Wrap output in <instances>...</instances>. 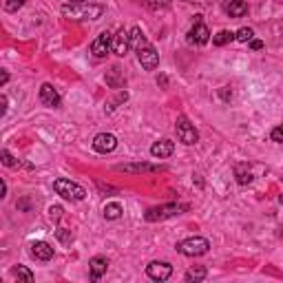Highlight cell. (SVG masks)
Returning a JSON list of instances; mask_svg holds the SVG:
<instances>
[{
  "mask_svg": "<svg viewBox=\"0 0 283 283\" xmlns=\"http://www.w3.org/2000/svg\"><path fill=\"white\" fill-rule=\"evenodd\" d=\"M62 13L71 20H98L104 13V7L91 3H69L62 7Z\"/></svg>",
  "mask_w": 283,
  "mask_h": 283,
  "instance_id": "6da1fadb",
  "label": "cell"
},
{
  "mask_svg": "<svg viewBox=\"0 0 283 283\" xmlns=\"http://www.w3.org/2000/svg\"><path fill=\"white\" fill-rule=\"evenodd\" d=\"M53 191H56L60 197L64 199H71V201H82L86 197V191L80 184L71 179H56L53 181Z\"/></svg>",
  "mask_w": 283,
  "mask_h": 283,
  "instance_id": "7a4b0ae2",
  "label": "cell"
},
{
  "mask_svg": "<svg viewBox=\"0 0 283 283\" xmlns=\"http://www.w3.org/2000/svg\"><path fill=\"white\" fill-rule=\"evenodd\" d=\"M208 248H210V244L204 237H188L177 244V250L186 257H201V254L208 252Z\"/></svg>",
  "mask_w": 283,
  "mask_h": 283,
  "instance_id": "3957f363",
  "label": "cell"
},
{
  "mask_svg": "<svg viewBox=\"0 0 283 283\" xmlns=\"http://www.w3.org/2000/svg\"><path fill=\"white\" fill-rule=\"evenodd\" d=\"M175 129H177V137L181 144H186V146H193V144H197L199 142V133L197 129H195V124L188 122V117H177V124H175Z\"/></svg>",
  "mask_w": 283,
  "mask_h": 283,
  "instance_id": "277c9868",
  "label": "cell"
},
{
  "mask_svg": "<svg viewBox=\"0 0 283 283\" xmlns=\"http://www.w3.org/2000/svg\"><path fill=\"white\" fill-rule=\"evenodd\" d=\"M181 210H186V206L179 204H166V206H157V208H148L144 219L146 221H161V219H171L175 215H179Z\"/></svg>",
  "mask_w": 283,
  "mask_h": 283,
  "instance_id": "5b68a950",
  "label": "cell"
},
{
  "mask_svg": "<svg viewBox=\"0 0 283 283\" xmlns=\"http://www.w3.org/2000/svg\"><path fill=\"white\" fill-rule=\"evenodd\" d=\"M137 60H139V64L144 66L146 71H155V69H157V64H159V56H157V51H155L148 42H146L144 46H139V49H137Z\"/></svg>",
  "mask_w": 283,
  "mask_h": 283,
  "instance_id": "8992f818",
  "label": "cell"
},
{
  "mask_svg": "<svg viewBox=\"0 0 283 283\" xmlns=\"http://www.w3.org/2000/svg\"><path fill=\"white\" fill-rule=\"evenodd\" d=\"M146 274L153 281H168L173 274V266L166 264V261H153V264L146 266Z\"/></svg>",
  "mask_w": 283,
  "mask_h": 283,
  "instance_id": "52a82bcc",
  "label": "cell"
},
{
  "mask_svg": "<svg viewBox=\"0 0 283 283\" xmlns=\"http://www.w3.org/2000/svg\"><path fill=\"white\" fill-rule=\"evenodd\" d=\"M111 49H113V36H111L109 31L100 33V36L91 42V53H93L96 58H104Z\"/></svg>",
  "mask_w": 283,
  "mask_h": 283,
  "instance_id": "ba28073f",
  "label": "cell"
},
{
  "mask_svg": "<svg viewBox=\"0 0 283 283\" xmlns=\"http://www.w3.org/2000/svg\"><path fill=\"white\" fill-rule=\"evenodd\" d=\"M115 146H117V139L111 133H100V135L93 137V148L98 153H111V151H115Z\"/></svg>",
  "mask_w": 283,
  "mask_h": 283,
  "instance_id": "9c48e42d",
  "label": "cell"
},
{
  "mask_svg": "<svg viewBox=\"0 0 283 283\" xmlns=\"http://www.w3.org/2000/svg\"><path fill=\"white\" fill-rule=\"evenodd\" d=\"M131 46L133 44H131V33L129 31L122 29L113 36V53H115V56H126Z\"/></svg>",
  "mask_w": 283,
  "mask_h": 283,
  "instance_id": "30bf717a",
  "label": "cell"
},
{
  "mask_svg": "<svg viewBox=\"0 0 283 283\" xmlns=\"http://www.w3.org/2000/svg\"><path fill=\"white\" fill-rule=\"evenodd\" d=\"M40 102L49 109H58L60 106V93L53 89L51 84H42L40 86Z\"/></svg>",
  "mask_w": 283,
  "mask_h": 283,
  "instance_id": "8fae6325",
  "label": "cell"
},
{
  "mask_svg": "<svg viewBox=\"0 0 283 283\" xmlns=\"http://www.w3.org/2000/svg\"><path fill=\"white\" fill-rule=\"evenodd\" d=\"M188 40L195 44H206L208 40H210V31H208V27L204 22H195V27L191 29V33H188Z\"/></svg>",
  "mask_w": 283,
  "mask_h": 283,
  "instance_id": "7c38bea8",
  "label": "cell"
},
{
  "mask_svg": "<svg viewBox=\"0 0 283 283\" xmlns=\"http://www.w3.org/2000/svg\"><path fill=\"white\" fill-rule=\"evenodd\" d=\"M175 151V144L171 139H161V142H155V144L151 146V155L157 159H164V157H171Z\"/></svg>",
  "mask_w": 283,
  "mask_h": 283,
  "instance_id": "4fadbf2b",
  "label": "cell"
},
{
  "mask_svg": "<svg viewBox=\"0 0 283 283\" xmlns=\"http://www.w3.org/2000/svg\"><path fill=\"white\" fill-rule=\"evenodd\" d=\"M117 171H124V173H157V171H164V166H157V164H120Z\"/></svg>",
  "mask_w": 283,
  "mask_h": 283,
  "instance_id": "5bb4252c",
  "label": "cell"
},
{
  "mask_svg": "<svg viewBox=\"0 0 283 283\" xmlns=\"http://www.w3.org/2000/svg\"><path fill=\"white\" fill-rule=\"evenodd\" d=\"M31 254L38 261H49L53 259V248L46 241H36V244H31Z\"/></svg>",
  "mask_w": 283,
  "mask_h": 283,
  "instance_id": "9a60e30c",
  "label": "cell"
},
{
  "mask_svg": "<svg viewBox=\"0 0 283 283\" xmlns=\"http://www.w3.org/2000/svg\"><path fill=\"white\" fill-rule=\"evenodd\" d=\"M106 268H109V261H106L104 257H93V259L89 261L91 279H93V281L102 279V274H106Z\"/></svg>",
  "mask_w": 283,
  "mask_h": 283,
  "instance_id": "2e32d148",
  "label": "cell"
},
{
  "mask_svg": "<svg viewBox=\"0 0 283 283\" xmlns=\"http://www.w3.org/2000/svg\"><path fill=\"white\" fill-rule=\"evenodd\" d=\"M226 13L230 18H241L248 13V5L244 3V0H228L226 3Z\"/></svg>",
  "mask_w": 283,
  "mask_h": 283,
  "instance_id": "e0dca14e",
  "label": "cell"
},
{
  "mask_svg": "<svg viewBox=\"0 0 283 283\" xmlns=\"http://www.w3.org/2000/svg\"><path fill=\"white\" fill-rule=\"evenodd\" d=\"M106 84H109L111 89L124 86V78H122V69H120V66H113V69L106 73Z\"/></svg>",
  "mask_w": 283,
  "mask_h": 283,
  "instance_id": "ac0fdd59",
  "label": "cell"
},
{
  "mask_svg": "<svg viewBox=\"0 0 283 283\" xmlns=\"http://www.w3.org/2000/svg\"><path fill=\"white\" fill-rule=\"evenodd\" d=\"M129 33H131V44L135 46V49H139V46H144V44L148 42V40L144 38V33H142L139 27H133V29H131Z\"/></svg>",
  "mask_w": 283,
  "mask_h": 283,
  "instance_id": "d6986e66",
  "label": "cell"
},
{
  "mask_svg": "<svg viewBox=\"0 0 283 283\" xmlns=\"http://www.w3.org/2000/svg\"><path fill=\"white\" fill-rule=\"evenodd\" d=\"M104 217L106 219H120L122 217V206L115 204V201H113V204H106L104 206Z\"/></svg>",
  "mask_w": 283,
  "mask_h": 283,
  "instance_id": "ffe728a7",
  "label": "cell"
},
{
  "mask_svg": "<svg viewBox=\"0 0 283 283\" xmlns=\"http://www.w3.org/2000/svg\"><path fill=\"white\" fill-rule=\"evenodd\" d=\"M11 274H13L16 279L27 281V283H31V281H33V272L29 270V268H25V266H16V268L11 270Z\"/></svg>",
  "mask_w": 283,
  "mask_h": 283,
  "instance_id": "44dd1931",
  "label": "cell"
},
{
  "mask_svg": "<svg viewBox=\"0 0 283 283\" xmlns=\"http://www.w3.org/2000/svg\"><path fill=\"white\" fill-rule=\"evenodd\" d=\"M206 268H201V266H197V268H191V270L186 272V281H204L206 279Z\"/></svg>",
  "mask_w": 283,
  "mask_h": 283,
  "instance_id": "7402d4cb",
  "label": "cell"
},
{
  "mask_svg": "<svg viewBox=\"0 0 283 283\" xmlns=\"http://www.w3.org/2000/svg\"><path fill=\"white\" fill-rule=\"evenodd\" d=\"M234 38H237V36H234V33L232 31H219L217 33V36H215L213 38V44H217V46H224V44H228V42H230V40H234Z\"/></svg>",
  "mask_w": 283,
  "mask_h": 283,
  "instance_id": "603a6c76",
  "label": "cell"
},
{
  "mask_svg": "<svg viewBox=\"0 0 283 283\" xmlns=\"http://www.w3.org/2000/svg\"><path fill=\"white\" fill-rule=\"evenodd\" d=\"M234 36H237L239 42H250L252 36H254V31L250 29V27H244V29H239L237 33H234Z\"/></svg>",
  "mask_w": 283,
  "mask_h": 283,
  "instance_id": "cb8c5ba5",
  "label": "cell"
},
{
  "mask_svg": "<svg viewBox=\"0 0 283 283\" xmlns=\"http://www.w3.org/2000/svg\"><path fill=\"white\" fill-rule=\"evenodd\" d=\"M146 7H151V9L159 11V9H168L171 7V0H144Z\"/></svg>",
  "mask_w": 283,
  "mask_h": 283,
  "instance_id": "d4e9b609",
  "label": "cell"
},
{
  "mask_svg": "<svg viewBox=\"0 0 283 283\" xmlns=\"http://www.w3.org/2000/svg\"><path fill=\"white\" fill-rule=\"evenodd\" d=\"M237 181H239V184H241V186L250 184V181H252V175H250V171H248V173H246V171H244V168H241V166H239V168H237Z\"/></svg>",
  "mask_w": 283,
  "mask_h": 283,
  "instance_id": "484cf974",
  "label": "cell"
},
{
  "mask_svg": "<svg viewBox=\"0 0 283 283\" xmlns=\"http://www.w3.org/2000/svg\"><path fill=\"white\" fill-rule=\"evenodd\" d=\"M56 234H58V239L62 241V244H71V241H73V234H71V230H66V228H58Z\"/></svg>",
  "mask_w": 283,
  "mask_h": 283,
  "instance_id": "4316f807",
  "label": "cell"
},
{
  "mask_svg": "<svg viewBox=\"0 0 283 283\" xmlns=\"http://www.w3.org/2000/svg\"><path fill=\"white\" fill-rule=\"evenodd\" d=\"M22 5H25V0H5V3H3V7L7 11H18Z\"/></svg>",
  "mask_w": 283,
  "mask_h": 283,
  "instance_id": "83f0119b",
  "label": "cell"
},
{
  "mask_svg": "<svg viewBox=\"0 0 283 283\" xmlns=\"http://www.w3.org/2000/svg\"><path fill=\"white\" fill-rule=\"evenodd\" d=\"M0 157H3V164H5V166H9V168L18 164L16 157H13V155H11L9 151H3V153H0Z\"/></svg>",
  "mask_w": 283,
  "mask_h": 283,
  "instance_id": "f1b7e54d",
  "label": "cell"
},
{
  "mask_svg": "<svg viewBox=\"0 0 283 283\" xmlns=\"http://www.w3.org/2000/svg\"><path fill=\"white\" fill-rule=\"evenodd\" d=\"M270 137H272L274 142H279V144H283V124H281V126H277V129H272Z\"/></svg>",
  "mask_w": 283,
  "mask_h": 283,
  "instance_id": "f546056e",
  "label": "cell"
},
{
  "mask_svg": "<svg viewBox=\"0 0 283 283\" xmlns=\"http://www.w3.org/2000/svg\"><path fill=\"white\" fill-rule=\"evenodd\" d=\"M60 215H62V208H60V206L49 208V217H51V219H60Z\"/></svg>",
  "mask_w": 283,
  "mask_h": 283,
  "instance_id": "4dcf8cb0",
  "label": "cell"
},
{
  "mask_svg": "<svg viewBox=\"0 0 283 283\" xmlns=\"http://www.w3.org/2000/svg\"><path fill=\"white\" fill-rule=\"evenodd\" d=\"M250 46H252L254 51H259V49H264V42H261V40H252Z\"/></svg>",
  "mask_w": 283,
  "mask_h": 283,
  "instance_id": "1f68e13d",
  "label": "cell"
},
{
  "mask_svg": "<svg viewBox=\"0 0 283 283\" xmlns=\"http://www.w3.org/2000/svg\"><path fill=\"white\" fill-rule=\"evenodd\" d=\"M7 80H9V73L3 71V76H0V84H7Z\"/></svg>",
  "mask_w": 283,
  "mask_h": 283,
  "instance_id": "d6a6232c",
  "label": "cell"
},
{
  "mask_svg": "<svg viewBox=\"0 0 283 283\" xmlns=\"http://www.w3.org/2000/svg\"><path fill=\"white\" fill-rule=\"evenodd\" d=\"M184 3H199V5H204L206 0H184Z\"/></svg>",
  "mask_w": 283,
  "mask_h": 283,
  "instance_id": "836d02e7",
  "label": "cell"
},
{
  "mask_svg": "<svg viewBox=\"0 0 283 283\" xmlns=\"http://www.w3.org/2000/svg\"><path fill=\"white\" fill-rule=\"evenodd\" d=\"M69 3H89V0H69Z\"/></svg>",
  "mask_w": 283,
  "mask_h": 283,
  "instance_id": "e575fe53",
  "label": "cell"
},
{
  "mask_svg": "<svg viewBox=\"0 0 283 283\" xmlns=\"http://www.w3.org/2000/svg\"><path fill=\"white\" fill-rule=\"evenodd\" d=\"M281 204H283V195H281Z\"/></svg>",
  "mask_w": 283,
  "mask_h": 283,
  "instance_id": "d590c367",
  "label": "cell"
}]
</instances>
